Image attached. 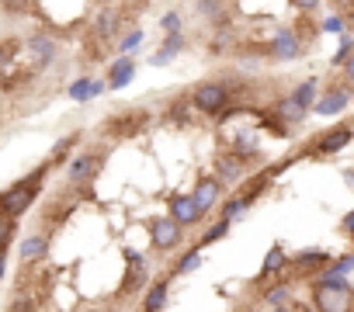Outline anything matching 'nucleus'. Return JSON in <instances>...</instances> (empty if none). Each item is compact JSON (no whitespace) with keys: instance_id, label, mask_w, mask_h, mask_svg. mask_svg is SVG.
<instances>
[{"instance_id":"obj_1","label":"nucleus","mask_w":354,"mask_h":312,"mask_svg":"<svg viewBox=\"0 0 354 312\" xmlns=\"http://www.w3.org/2000/svg\"><path fill=\"white\" fill-rule=\"evenodd\" d=\"M56 160H49V164H42L39 170H32L28 177H21L18 184H11L8 191H4V208H8V219H18L35 198H39V191H42V181H46V174H49V167H53Z\"/></svg>"},{"instance_id":"obj_2","label":"nucleus","mask_w":354,"mask_h":312,"mask_svg":"<svg viewBox=\"0 0 354 312\" xmlns=\"http://www.w3.org/2000/svg\"><path fill=\"white\" fill-rule=\"evenodd\" d=\"M313 305L316 312H351L354 309V288H340L330 281H316L313 284Z\"/></svg>"},{"instance_id":"obj_3","label":"nucleus","mask_w":354,"mask_h":312,"mask_svg":"<svg viewBox=\"0 0 354 312\" xmlns=\"http://www.w3.org/2000/svg\"><path fill=\"white\" fill-rule=\"evenodd\" d=\"M149 243L160 253L177 250V246L185 243V226L177 222L174 215H156V219H149Z\"/></svg>"},{"instance_id":"obj_4","label":"nucleus","mask_w":354,"mask_h":312,"mask_svg":"<svg viewBox=\"0 0 354 312\" xmlns=\"http://www.w3.org/2000/svg\"><path fill=\"white\" fill-rule=\"evenodd\" d=\"M302 52H306V42H302V35L295 28H278L274 39H271V46H268V56L278 59V63H292Z\"/></svg>"},{"instance_id":"obj_5","label":"nucleus","mask_w":354,"mask_h":312,"mask_svg":"<svg viewBox=\"0 0 354 312\" xmlns=\"http://www.w3.org/2000/svg\"><path fill=\"white\" fill-rule=\"evenodd\" d=\"M195 108L205 111V115H216V111H226L230 104V87L226 84H198L195 94H192Z\"/></svg>"},{"instance_id":"obj_6","label":"nucleus","mask_w":354,"mask_h":312,"mask_svg":"<svg viewBox=\"0 0 354 312\" xmlns=\"http://www.w3.org/2000/svg\"><path fill=\"white\" fill-rule=\"evenodd\" d=\"M56 42L46 35V32H39V35H28L25 39V63H32V70H46L53 59H56Z\"/></svg>"},{"instance_id":"obj_7","label":"nucleus","mask_w":354,"mask_h":312,"mask_svg":"<svg viewBox=\"0 0 354 312\" xmlns=\"http://www.w3.org/2000/svg\"><path fill=\"white\" fill-rule=\"evenodd\" d=\"M351 135H354V128L351 125H337V128H326L313 146H309V153L313 156H330V153H337V149H344L347 142H351Z\"/></svg>"},{"instance_id":"obj_8","label":"nucleus","mask_w":354,"mask_h":312,"mask_svg":"<svg viewBox=\"0 0 354 312\" xmlns=\"http://www.w3.org/2000/svg\"><path fill=\"white\" fill-rule=\"evenodd\" d=\"M91 32H94L97 42H115L118 32H122V14L111 11V8H101V11L94 14V21H91Z\"/></svg>"},{"instance_id":"obj_9","label":"nucleus","mask_w":354,"mask_h":312,"mask_svg":"<svg viewBox=\"0 0 354 312\" xmlns=\"http://www.w3.org/2000/svg\"><path fill=\"white\" fill-rule=\"evenodd\" d=\"M97 170H101V156H94V153H84V156H73V164H70V184L77 188V184H91L94 177H97Z\"/></svg>"},{"instance_id":"obj_10","label":"nucleus","mask_w":354,"mask_h":312,"mask_svg":"<svg viewBox=\"0 0 354 312\" xmlns=\"http://www.w3.org/2000/svg\"><path fill=\"white\" fill-rule=\"evenodd\" d=\"M347 104H351V87H330L323 97H316L313 111L323 115V118H330V115H340Z\"/></svg>"},{"instance_id":"obj_11","label":"nucleus","mask_w":354,"mask_h":312,"mask_svg":"<svg viewBox=\"0 0 354 312\" xmlns=\"http://www.w3.org/2000/svg\"><path fill=\"white\" fill-rule=\"evenodd\" d=\"M219 191H223V181H219V177H202V181L195 184L192 198H195V205H198V212H202V215H209V212H212V205L219 202Z\"/></svg>"},{"instance_id":"obj_12","label":"nucleus","mask_w":354,"mask_h":312,"mask_svg":"<svg viewBox=\"0 0 354 312\" xmlns=\"http://www.w3.org/2000/svg\"><path fill=\"white\" fill-rule=\"evenodd\" d=\"M243 167H247V156L233 149V153H226V156H219V160H216V177L223 184H233V181L243 177Z\"/></svg>"},{"instance_id":"obj_13","label":"nucleus","mask_w":354,"mask_h":312,"mask_svg":"<svg viewBox=\"0 0 354 312\" xmlns=\"http://www.w3.org/2000/svg\"><path fill=\"white\" fill-rule=\"evenodd\" d=\"M170 215L181 222V226H195V222H202V212H198V205H195L192 195H174V198H170Z\"/></svg>"},{"instance_id":"obj_14","label":"nucleus","mask_w":354,"mask_h":312,"mask_svg":"<svg viewBox=\"0 0 354 312\" xmlns=\"http://www.w3.org/2000/svg\"><path fill=\"white\" fill-rule=\"evenodd\" d=\"M132 73H136V59H132V56H118V59L111 63V70H108V87H111V90H122V87L132 80Z\"/></svg>"},{"instance_id":"obj_15","label":"nucleus","mask_w":354,"mask_h":312,"mask_svg":"<svg viewBox=\"0 0 354 312\" xmlns=\"http://www.w3.org/2000/svg\"><path fill=\"white\" fill-rule=\"evenodd\" d=\"M185 42H188V39H185V32H170V35L163 39V46H160V52H156V56H153L149 63H153V66H167V63H170V59H174L177 52H181V49H185Z\"/></svg>"},{"instance_id":"obj_16","label":"nucleus","mask_w":354,"mask_h":312,"mask_svg":"<svg viewBox=\"0 0 354 312\" xmlns=\"http://www.w3.org/2000/svg\"><path fill=\"white\" fill-rule=\"evenodd\" d=\"M192 4H195V11H198L212 28L230 25V21H226V8H223V0H192Z\"/></svg>"},{"instance_id":"obj_17","label":"nucleus","mask_w":354,"mask_h":312,"mask_svg":"<svg viewBox=\"0 0 354 312\" xmlns=\"http://www.w3.org/2000/svg\"><path fill=\"white\" fill-rule=\"evenodd\" d=\"M274 115H278L285 125H295V121H302V118L309 115V108H302V104H299V101L288 94V97H281V101L274 104Z\"/></svg>"},{"instance_id":"obj_18","label":"nucleus","mask_w":354,"mask_h":312,"mask_svg":"<svg viewBox=\"0 0 354 312\" xmlns=\"http://www.w3.org/2000/svg\"><path fill=\"white\" fill-rule=\"evenodd\" d=\"M125 257H129V274H125V284H122V291L129 295V291H136L139 284H146V260H142V257H136L132 250H129Z\"/></svg>"},{"instance_id":"obj_19","label":"nucleus","mask_w":354,"mask_h":312,"mask_svg":"<svg viewBox=\"0 0 354 312\" xmlns=\"http://www.w3.org/2000/svg\"><path fill=\"white\" fill-rule=\"evenodd\" d=\"M49 253V236H25L21 240V260L28 264V260H39V257H46Z\"/></svg>"},{"instance_id":"obj_20","label":"nucleus","mask_w":354,"mask_h":312,"mask_svg":"<svg viewBox=\"0 0 354 312\" xmlns=\"http://www.w3.org/2000/svg\"><path fill=\"white\" fill-rule=\"evenodd\" d=\"M167 295H170V288H167V281H156V284L149 288V295H146V302H142V309H146V312H160V309L167 305Z\"/></svg>"},{"instance_id":"obj_21","label":"nucleus","mask_w":354,"mask_h":312,"mask_svg":"<svg viewBox=\"0 0 354 312\" xmlns=\"http://www.w3.org/2000/svg\"><path fill=\"white\" fill-rule=\"evenodd\" d=\"M101 90H104V84L84 77V80H77V84L70 87V97H73V101H87V97H94V94H101Z\"/></svg>"},{"instance_id":"obj_22","label":"nucleus","mask_w":354,"mask_h":312,"mask_svg":"<svg viewBox=\"0 0 354 312\" xmlns=\"http://www.w3.org/2000/svg\"><path fill=\"white\" fill-rule=\"evenodd\" d=\"M295 264L299 267H330L333 260L326 250H302V253H295Z\"/></svg>"},{"instance_id":"obj_23","label":"nucleus","mask_w":354,"mask_h":312,"mask_svg":"<svg viewBox=\"0 0 354 312\" xmlns=\"http://www.w3.org/2000/svg\"><path fill=\"white\" fill-rule=\"evenodd\" d=\"M316 87H319V84H316V77H309L306 84H299V87L292 90V97H295L302 108H309V111H313V104H316Z\"/></svg>"},{"instance_id":"obj_24","label":"nucleus","mask_w":354,"mask_h":312,"mask_svg":"<svg viewBox=\"0 0 354 312\" xmlns=\"http://www.w3.org/2000/svg\"><path fill=\"white\" fill-rule=\"evenodd\" d=\"M281 264H285V250H281V246H271V250H268V257H264V264H261V277L278 274V271H281Z\"/></svg>"},{"instance_id":"obj_25","label":"nucleus","mask_w":354,"mask_h":312,"mask_svg":"<svg viewBox=\"0 0 354 312\" xmlns=\"http://www.w3.org/2000/svg\"><path fill=\"white\" fill-rule=\"evenodd\" d=\"M233 42H236L233 28H230V25H219V28H216V39H212V52H216V56H219V52H230Z\"/></svg>"},{"instance_id":"obj_26","label":"nucleus","mask_w":354,"mask_h":312,"mask_svg":"<svg viewBox=\"0 0 354 312\" xmlns=\"http://www.w3.org/2000/svg\"><path fill=\"white\" fill-rule=\"evenodd\" d=\"M230 226H233L230 219H219V222H216V226H212V229H209V233L202 236V243H195V246L202 250V246H212V243H219V240H223V236L230 233Z\"/></svg>"},{"instance_id":"obj_27","label":"nucleus","mask_w":354,"mask_h":312,"mask_svg":"<svg viewBox=\"0 0 354 312\" xmlns=\"http://www.w3.org/2000/svg\"><path fill=\"white\" fill-rule=\"evenodd\" d=\"M198 264H202V257H198V246H195L181 257V264L174 267V274H192V271H198Z\"/></svg>"},{"instance_id":"obj_28","label":"nucleus","mask_w":354,"mask_h":312,"mask_svg":"<svg viewBox=\"0 0 354 312\" xmlns=\"http://www.w3.org/2000/svg\"><path fill=\"white\" fill-rule=\"evenodd\" d=\"M351 56H354V35H344L340 39V49L333 52V66H344Z\"/></svg>"},{"instance_id":"obj_29","label":"nucleus","mask_w":354,"mask_h":312,"mask_svg":"<svg viewBox=\"0 0 354 312\" xmlns=\"http://www.w3.org/2000/svg\"><path fill=\"white\" fill-rule=\"evenodd\" d=\"M136 46H142V28H136V32H129V35H125V39L118 42V49H115V52H118V56H129V52H132Z\"/></svg>"},{"instance_id":"obj_30","label":"nucleus","mask_w":354,"mask_h":312,"mask_svg":"<svg viewBox=\"0 0 354 312\" xmlns=\"http://www.w3.org/2000/svg\"><path fill=\"white\" fill-rule=\"evenodd\" d=\"M247 205H250V202H247L243 195H240V198H230V202L223 205V219H230V222H233V219H240V212H243Z\"/></svg>"},{"instance_id":"obj_31","label":"nucleus","mask_w":354,"mask_h":312,"mask_svg":"<svg viewBox=\"0 0 354 312\" xmlns=\"http://www.w3.org/2000/svg\"><path fill=\"white\" fill-rule=\"evenodd\" d=\"M288 295H292V288H288V284H274L264 298H268L271 305H285V302H288Z\"/></svg>"},{"instance_id":"obj_32","label":"nucleus","mask_w":354,"mask_h":312,"mask_svg":"<svg viewBox=\"0 0 354 312\" xmlns=\"http://www.w3.org/2000/svg\"><path fill=\"white\" fill-rule=\"evenodd\" d=\"M160 28L170 35V32H181V14H177V11H167L163 18H160Z\"/></svg>"},{"instance_id":"obj_33","label":"nucleus","mask_w":354,"mask_h":312,"mask_svg":"<svg viewBox=\"0 0 354 312\" xmlns=\"http://www.w3.org/2000/svg\"><path fill=\"white\" fill-rule=\"evenodd\" d=\"M319 28H323V32H330V35H344V18H340V14H330Z\"/></svg>"},{"instance_id":"obj_34","label":"nucleus","mask_w":354,"mask_h":312,"mask_svg":"<svg viewBox=\"0 0 354 312\" xmlns=\"http://www.w3.org/2000/svg\"><path fill=\"white\" fill-rule=\"evenodd\" d=\"M354 267V253H347V257H337L333 264H330V271H337V274H347Z\"/></svg>"},{"instance_id":"obj_35","label":"nucleus","mask_w":354,"mask_h":312,"mask_svg":"<svg viewBox=\"0 0 354 312\" xmlns=\"http://www.w3.org/2000/svg\"><path fill=\"white\" fill-rule=\"evenodd\" d=\"M292 4H295V8L302 11V14H313V11L319 8V0H292Z\"/></svg>"},{"instance_id":"obj_36","label":"nucleus","mask_w":354,"mask_h":312,"mask_svg":"<svg viewBox=\"0 0 354 312\" xmlns=\"http://www.w3.org/2000/svg\"><path fill=\"white\" fill-rule=\"evenodd\" d=\"M340 70H344V77H347V84H354V56H351V59H347V63H344Z\"/></svg>"},{"instance_id":"obj_37","label":"nucleus","mask_w":354,"mask_h":312,"mask_svg":"<svg viewBox=\"0 0 354 312\" xmlns=\"http://www.w3.org/2000/svg\"><path fill=\"white\" fill-rule=\"evenodd\" d=\"M340 229H344L347 236H354V212H351V215H347V219L340 222Z\"/></svg>"}]
</instances>
